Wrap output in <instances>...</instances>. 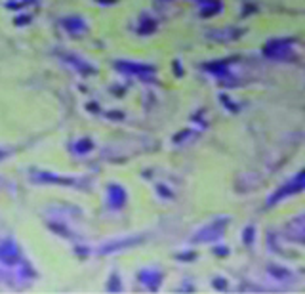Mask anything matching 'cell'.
I'll return each instance as SVG.
<instances>
[{"label": "cell", "instance_id": "obj_1", "mask_svg": "<svg viewBox=\"0 0 305 294\" xmlns=\"http://www.w3.org/2000/svg\"><path fill=\"white\" fill-rule=\"evenodd\" d=\"M302 191H305V168L304 170H300L296 176L292 178L290 182L282 184L278 189H275V193H271V197L267 199V206L271 208V206L278 205L280 201H284L286 197L298 195V193H302Z\"/></svg>", "mask_w": 305, "mask_h": 294}, {"label": "cell", "instance_id": "obj_2", "mask_svg": "<svg viewBox=\"0 0 305 294\" xmlns=\"http://www.w3.org/2000/svg\"><path fill=\"white\" fill-rule=\"evenodd\" d=\"M292 44L294 40L290 38H275V40H269L265 44V56L273 59H290L292 58Z\"/></svg>", "mask_w": 305, "mask_h": 294}, {"label": "cell", "instance_id": "obj_5", "mask_svg": "<svg viewBox=\"0 0 305 294\" xmlns=\"http://www.w3.org/2000/svg\"><path fill=\"white\" fill-rule=\"evenodd\" d=\"M269 273H271V275H273V277H276V279H280V281H286V279H290L292 277V273L290 271H288V269H282V267H273V265H271V267H269Z\"/></svg>", "mask_w": 305, "mask_h": 294}, {"label": "cell", "instance_id": "obj_6", "mask_svg": "<svg viewBox=\"0 0 305 294\" xmlns=\"http://www.w3.org/2000/svg\"><path fill=\"white\" fill-rule=\"evenodd\" d=\"M244 241H246L248 245H252V241H254V227H248L246 231H244Z\"/></svg>", "mask_w": 305, "mask_h": 294}, {"label": "cell", "instance_id": "obj_4", "mask_svg": "<svg viewBox=\"0 0 305 294\" xmlns=\"http://www.w3.org/2000/svg\"><path fill=\"white\" fill-rule=\"evenodd\" d=\"M225 225H227V220H221L218 221V223H212L206 231H203V233H208V235L201 237V241H210V239H218L221 233H223V229H225Z\"/></svg>", "mask_w": 305, "mask_h": 294}, {"label": "cell", "instance_id": "obj_3", "mask_svg": "<svg viewBox=\"0 0 305 294\" xmlns=\"http://www.w3.org/2000/svg\"><path fill=\"white\" fill-rule=\"evenodd\" d=\"M286 233H288V239L305 245V216L296 218L294 221H290V223L286 225Z\"/></svg>", "mask_w": 305, "mask_h": 294}]
</instances>
